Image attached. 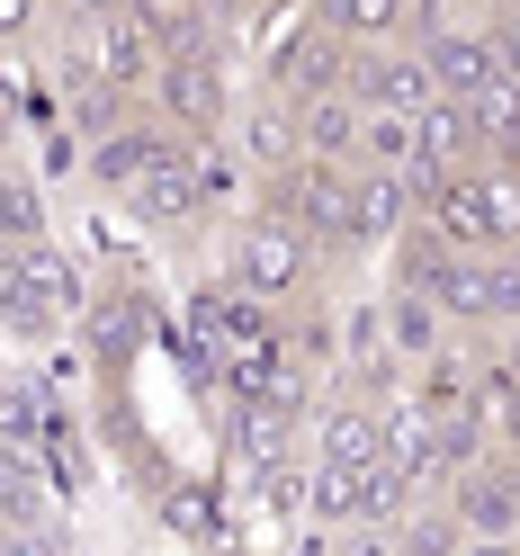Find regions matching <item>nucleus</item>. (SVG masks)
<instances>
[{
    "mask_svg": "<svg viewBox=\"0 0 520 556\" xmlns=\"http://www.w3.org/2000/svg\"><path fill=\"white\" fill-rule=\"evenodd\" d=\"M484 351H494V368L520 387V324H503V332H484Z\"/></svg>",
    "mask_w": 520,
    "mask_h": 556,
    "instance_id": "obj_21",
    "label": "nucleus"
},
{
    "mask_svg": "<svg viewBox=\"0 0 520 556\" xmlns=\"http://www.w3.org/2000/svg\"><path fill=\"white\" fill-rule=\"evenodd\" d=\"M144 324H153V315H144V296H99L90 315H81V341H90V359L117 377L126 351H144Z\"/></svg>",
    "mask_w": 520,
    "mask_h": 556,
    "instance_id": "obj_16",
    "label": "nucleus"
},
{
    "mask_svg": "<svg viewBox=\"0 0 520 556\" xmlns=\"http://www.w3.org/2000/svg\"><path fill=\"white\" fill-rule=\"evenodd\" d=\"M0 242H54V233H46V189H37V170H10V189H0Z\"/></svg>",
    "mask_w": 520,
    "mask_h": 556,
    "instance_id": "obj_17",
    "label": "nucleus"
},
{
    "mask_svg": "<svg viewBox=\"0 0 520 556\" xmlns=\"http://www.w3.org/2000/svg\"><path fill=\"white\" fill-rule=\"evenodd\" d=\"M448 511L467 520V539H520V458L494 448L475 476L448 484Z\"/></svg>",
    "mask_w": 520,
    "mask_h": 556,
    "instance_id": "obj_11",
    "label": "nucleus"
},
{
    "mask_svg": "<svg viewBox=\"0 0 520 556\" xmlns=\"http://www.w3.org/2000/svg\"><path fill=\"white\" fill-rule=\"evenodd\" d=\"M458 556H520V539H467Z\"/></svg>",
    "mask_w": 520,
    "mask_h": 556,
    "instance_id": "obj_25",
    "label": "nucleus"
},
{
    "mask_svg": "<svg viewBox=\"0 0 520 556\" xmlns=\"http://www.w3.org/2000/svg\"><path fill=\"white\" fill-rule=\"evenodd\" d=\"M180 153H189V135H180V126H162V117L144 109V117H126V126L109 135V144H90V189L126 206L144 180H162V170L180 162Z\"/></svg>",
    "mask_w": 520,
    "mask_h": 556,
    "instance_id": "obj_9",
    "label": "nucleus"
},
{
    "mask_svg": "<svg viewBox=\"0 0 520 556\" xmlns=\"http://www.w3.org/2000/svg\"><path fill=\"white\" fill-rule=\"evenodd\" d=\"M324 242L305 233V225H288V216H269V206H242L233 216V233H225V278L233 288H252V296H269L288 315V305H315V288H324Z\"/></svg>",
    "mask_w": 520,
    "mask_h": 556,
    "instance_id": "obj_2",
    "label": "nucleus"
},
{
    "mask_svg": "<svg viewBox=\"0 0 520 556\" xmlns=\"http://www.w3.org/2000/svg\"><path fill=\"white\" fill-rule=\"evenodd\" d=\"M315 18H324V27H341L351 46H395L413 18L431 27V0H315Z\"/></svg>",
    "mask_w": 520,
    "mask_h": 556,
    "instance_id": "obj_15",
    "label": "nucleus"
},
{
    "mask_svg": "<svg viewBox=\"0 0 520 556\" xmlns=\"http://www.w3.org/2000/svg\"><path fill=\"white\" fill-rule=\"evenodd\" d=\"M233 144H242V162L261 170H288V162H305V109L296 99H279V90H261V99H242V117H233Z\"/></svg>",
    "mask_w": 520,
    "mask_h": 556,
    "instance_id": "obj_13",
    "label": "nucleus"
},
{
    "mask_svg": "<svg viewBox=\"0 0 520 556\" xmlns=\"http://www.w3.org/2000/svg\"><path fill=\"white\" fill-rule=\"evenodd\" d=\"M494 431H503V448H511V458H520V387L503 395V413H494Z\"/></svg>",
    "mask_w": 520,
    "mask_h": 556,
    "instance_id": "obj_24",
    "label": "nucleus"
},
{
    "mask_svg": "<svg viewBox=\"0 0 520 556\" xmlns=\"http://www.w3.org/2000/svg\"><path fill=\"white\" fill-rule=\"evenodd\" d=\"M261 206L288 216L324 242V252H359V162H332V153H305L288 170L261 180Z\"/></svg>",
    "mask_w": 520,
    "mask_h": 556,
    "instance_id": "obj_3",
    "label": "nucleus"
},
{
    "mask_svg": "<svg viewBox=\"0 0 520 556\" xmlns=\"http://www.w3.org/2000/svg\"><path fill=\"white\" fill-rule=\"evenodd\" d=\"M162 520L180 539H216V494H206V484H170L162 494Z\"/></svg>",
    "mask_w": 520,
    "mask_h": 556,
    "instance_id": "obj_18",
    "label": "nucleus"
},
{
    "mask_svg": "<svg viewBox=\"0 0 520 556\" xmlns=\"http://www.w3.org/2000/svg\"><path fill=\"white\" fill-rule=\"evenodd\" d=\"M90 278L63 242H0V315H10V341H63L90 315Z\"/></svg>",
    "mask_w": 520,
    "mask_h": 556,
    "instance_id": "obj_1",
    "label": "nucleus"
},
{
    "mask_svg": "<svg viewBox=\"0 0 520 556\" xmlns=\"http://www.w3.org/2000/svg\"><path fill=\"white\" fill-rule=\"evenodd\" d=\"M351 99L377 109V117H431L440 99H448V81H440V63H431L422 37H395V46H359Z\"/></svg>",
    "mask_w": 520,
    "mask_h": 556,
    "instance_id": "obj_6",
    "label": "nucleus"
},
{
    "mask_svg": "<svg viewBox=\"0 0 520 556\" xmlns=\"http://www.w3.org/2000/svg\"><path fill=\"white\" fill-rule=\"evenodd\" d=\"M484 27H494V54H503V73L520 81V0H494V10H484Z\"/></svg>",
    "mask_w": 520,
    "mask_h": 556,
    "instance_id": "obj_19",
    "label": "nucleus"
},
{
    "mask_svg": "<svg viewBox=\"0 0 520 556\" xmlns=\"http://www.w3.org/2000/svg\"><path fill=\"white\" fill-rule=\"evenodd\" d=\"M341 539V556H404V539L386 530V520H368V530H332Z\"/></svg>",
    "mask_w": 520,
    "mask_h": 556,
    "instance_id": "obj_20",
    "label": "nucleus"
},
{
    "mask_svg": "<svg viewBox=\"0 0 520 556\" xmlns=\"http://www.w3.org/2000/svg\"><path fill=\"white\" fill-rule=\"evenodd\" d=\"M422 46H431V63H440L448 99H484V90L503 81V54H494V27H484V18H431Z\"/></svg>",
    "mask_w": 520,
    "mask_h": 556,
    "instance_id": "obj_12",
    "label": "nucleus"
},
{
    "mask_svg": "<svg viewBox=\"0 0 520 556\" xmlns=\"http://www.w3.org/2000/svg\"><path fill=\"white\" fill-rule=\"evenodd\" d=\"M54 10H63V18H73V27H81V18H117V10H126V0H54Z\"/></svg>",
    "mask_w": 520,
    "mask_h": 556,
    "instance_id": "obj_23",
    "label": "nucleus"
},
{
    "mask_svg": "<svg viewBox=\"0 0 520 556\" xmlns=\"http://www.w3.org/2000/svg\"><path fill=\"white\" fill-rule=\"evenodd\" d=\"M386 341H395V359H404V368H431L448 341H467V332L440 315V296H431V288H386Z\"/></svg>",
    "mask_w": 520,
    "mask_h": 556,
    "instance_id": "obj_14",
    "label": "nucleus"
},
{
    "mask_svg": "<svg viewBox=\"0 0 520 556\" xmlns=\"http://www.w3.org/2000/svg\"><path fill=\"white\" fill-rule=\"evenodd\" d=\"M206 10H216V18H225V27H252V18H261V10H279V0H206Z\"/></svg>",
    "mask_w": 520,
    "mask_h": 556,
    "instance_id": "obj_22",
    "label": "nucleus"
},
{
    "mask_svg": "<svg viewBox=\"0 0 520 556\" xmlns=\"http://www.w3.org/2000/svg\"><path fill=\"white\" fill-rule=\"evenodd\" d=\"M144 109H153L162 126H180L189 144H225V135H233V117H242V99H233L225 54H170Z\"/></svg>",
    "mask_w": 520,
    "mask_h": 556,
    "instance_id": "obj_5",
    "label": "nucleus"
},
{
    "mask_svg": "<svg viewBox=\"0 0 520 556\" xmlns=\"http://www.w3.org/2000/svg\"><path fill=\"white\" fill-rule=\"evenodd\" d=\"M431 296H440V315L467 341L503 332V324H520V252H448L440 278H431Z\"/></svg>",
    "mask_w": 520,
    "mask_h": 556,
    "instance_id": "obj_4",
    "label": "nucleus"
},
{
    "mask_svg": "<svg viewBox=\"0 0 520 556\" xmlns=\"http://www.w3.org/2000/svg\"><path fill=\"white\" fill-rule=\"evenodd\" d=\"M305 458L315 467H386V413L359 395H324L315 431H305Z\"/></svg>",
    "mask_w": 520,
    "mask_h": 556,
    "instance_id": "obj_10",
    "label": "nucleus"
},
{
    "mask_svg": "<svg viewBox=\"0 0 520 556\" xmlns=\"http://www.w3.org/2000/svg\"><path fill=\"white\" fill-rule=\"evenodd\" d=\"M351 63H359V46L341 37V27L305 18V27H288V37L261 54V90H279V99H332V90H351Z\"/></svg>",
    "mask_w": 520,
    "mask_h": 556,
    "instance_id": "obj_8",
    "label": "nucleus"
},
{
    "mask_svg": "<svg viewBox=\"0 0 520 556\" xmlns=\"http://www.w3.org/2000/svg\"><path fill=\"white\" fill-rule=\"evenodd\" d=\"M73 54H81L90 81H109V90H126V99H153L162 63H170V46H162L135 10H117V18H81V27H73Z\"/></svg>",
    "mask_w": 520,
    "mask_h": 556,
    "instance_id": "obj_7",
    "label": "nucleus"
}]
</instances>
